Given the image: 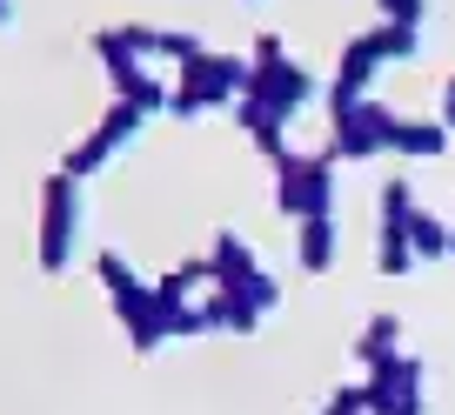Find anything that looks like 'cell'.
<instances>
[{"label":"cell","mask_w":455,"mask_h":415,"mask_svg":"<svg viewBox=\"0 0 455 415\" xmlns=\"http://www.w3.org/2000/svg\"><path fill=\"white\" fill-rule=\"evenodd\" d=\"M7 20H14V0H0V28H7Z\"/></svg>","instance_id":"obj_2"},{"label":"cell","mask_w":455,"mask_h":415,"mask_svg":"<svg viewBox=\"0 0 455 415\" xmlns=\"http://www.w3.org/2000/svg\"><path fill=\"white\" fill-rule=\"evenodd\" d=\"M74 228V201H68V181L47 188V268H60V242Z\"/></svg>","instance_id":"obj_1"}]
</instances>
